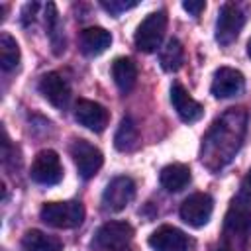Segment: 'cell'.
Segmentation results:
<instances>
[{"label":"cell","instance_id":"9c48e42d","mask_svg":"<svg viewBox=\"0 0 251 251\" xmlns=\"http://www.w3.org/2000/svg\"><path fill=\"white\" fill-rule=\"evenodd\" d=\"M75 120L80 126H84L86 129H90L94 133H100V131L106 129L110 116H108V110L102 104H98L94 100L78 98L76 104H75Z\"/></svg>","mask_w":251,"mask_h":251},{"label":"cell","instance_id":"4316f807","mask_svg":"<svg viewBox=\"0 0 251 251\" xmlns=\"http://www.w3.org/2000/svg\"><path fill=\"white\" fill-rule=\"evenodd\" d=\"M218 251H231L229 247H226V245H222V247H218Z\"/></svg>","mask_w":251,"mask_h":251},{"label":"cell","instance_id":"4fadbf2b","mask_svg":"<svg viewBox=\"0 0 251 251\" xmlns=\"http://www.w3.org/2000/svg\"><path fill=\"white\" fill-rule=\"evenodd\" d=\"M171 102H173V106H175L178 118H180L182 122H186V124L200 120L202 114H204L202 104L196 102V100L186 92V88H184L180 82H173V86H171Z\"/></svg>","mask_w":251,"mask_h":251},{"label":"cell","instance_id":"8992f818","mask_svg":"<svg viewBox=\"0 0 251 251\" xmlns=\"http://www.w3.org/2000/svg\"><path fill=\"white\" fill-rule=\"evenodd\" d=\"M71 157H73V161H75V165L78 169V175L82 178H86V180L92 178L100 171V167L104 163L102 151L98 147H94L90 141H86V139H75L71 143Z\"/></svg>","mask_w":251,"mask_h":251},{"label":"cell","instance_id":"83f0119b","mask_svg":"<svg viewBox=\"0 0 251 251\" xmlns=\"http://www.w3.org/2000/svg\"><path fill=\"white\" fill-rule=\"evenodd\" d=\"M247 53H249V57H251V39H249V43H247Z\"/></svg>","mask_w":251,"mask_h":251},{"label":"cell","instance_id":"484cf974","mask_svg":"<svg viewBox=\"0 0 251 251\" xmlns=\"http://www.w3.org/2000/svg\"><path fill=\"white\" fill-rule=\"evenodd\" d=\"M241 194H243L245 200L251 202V171L245 175V178H243V182H241Z\"/></svg>","mask_w":251,"mask_h":251},{"label":"cell","instance_id":"30bf717a","mask_svg":"<svg viewBox=\"0 0 251 251\" xmlns=\"http://www.w3.org/2000/svg\"><path fill=\"white\" fill-rule=\"evenodd\" d=\"M245 88V78H243V73L237 71V69H231V67H220L216 73H214V78H212V94L216 98H233L237 94H241Z\"/></svg>","mask_w":251,"mask_h":251},{"label":"cell","instance_id":"5b68a950","mask_svg":"<svg viewBox=\"0 0 251 251\" xmlns=\"http://www.w3.org/2000/svg\"><path fill=\"white\" fill-rule=\"evenodd\" d=\"M243 24H245V16L239 10V6H235L233 2L222 4L216 22V41L220 45H231L237 39Z\"/></svg>","mask_w":251,"mask_h":251},{"label":"cell","instance_id":"d6986e66","mask_svg":"<svg viewBox=\"0 0 251 251\" xmlns=\"http://www.w3.org/2000/svg\"><path fill=\"white\" fill-rule=\"evenodd\" d=\"M159 63L163 67V71L167 73H175L182 67L184 63V49L182 43L176 37H171L159 51Z\"/></svg>","mask_w":251,"mask_h":251},{"label":"cell","instance_id":"44dd1931","mask_svg":"<svg viewBox=\"0 0 251 251\" xmlns=\"http://www.w3.org/2000/svg\"><path fill=\"white\" fill-rule=\"evenodd\" d=\"M20 65V45L10 33L0 35V67L2 71L10 73Z\"/></svg>","mask_w":251,"mask_h":251},{"label":"cell","instance_id":"ac0fdd59","mask_svg":"<svg viewBox=\"0 0 251 251\" xmlns=\"http://www.w3.org/2000/svg\"><path fill=\"white\" fill-rule=\"evenodd\" d=\"M114 145L118 151H133L137 145H139V127L135 124V120L131 116H126L120 126H118V131L114 135Z\"/></svg>","mask_w":251,"mask_h":251},{"label":"cell","instance_id":"ba28073f","mask_svg":"<svg viewBox=\"0 0 251 251\" xmlns=\"http://www.w3.org/2000/svg\"><path fill=\"white\" fill-rule=\"evenodd\" d=\"M135 196V182L129 176H114L102 194V204L110 212H122Z\"/></svg>","mask_w":251,"mask_h":251},{"label":"cell","instance_id":"5bb4252c","mask_svg":"<svg viewBox=\"0 0 251 251\" xmlns=\"http://www.w3.org/2000/svg\"><path fill=\"white\" fill-rule=\"evenodd\" d=\"M80 51L88 57H96L100 53H104L110 43H112V35L108 29L104 27H98V25H92V27H86L80 31Z\"/></svg>","mask_w":251,"mask_h":251},{"label":"cell","instance_id":"7a4b0ae2","mask_svg":"<svg viewBox=\"0 0 251 251\" xmlns=\"http://www.w3.org/2000/svg\"><path fill=\"white\" fill-rule=\"evenodd\" d=\"M167 31V14L163 10L149 14L135 31V47L143 53H153L161 47V41Z\"/></svg>","mask_w":251,"mask_h":251},{"label":"cell","instance_id":"603a6c76","mask_svg":"<svg viewBox=\"0 0 251 251\" xmlns=\"http://www.w3.org/2000/svg\"><path fill=\"white\" fill-rule=\"evenodd\" d=\"M100 4H102V8L108 10L112 16H120L122 12H126V10L137 6V2H120V0H110V2L104 0V2H100Z\"/></svg>","mask_w":251,"mask_h":251},{"label":"cell","instance_id":"7402d4cb","mask_svg":"<svg viewBox=\"0 0 251 251\" xmlns=\"http://www.w3.org/2000/svg\"><path fill=\"white\" fill-rule=\"evenodd\" d=\"M227 227L239 233H251V214L243 212L241 208L231 210V214L227 216Z\"/></svg>","mask_w":251,"mask_h":251},{"label":"cell","instance_id":"e0dca14e","mask_svg":"<svg viewBox=\"0 0 251 251\" xmlns=\"http://www.w3.org/2000/svg\"><path fill=\"white\" fill-rule=\"evenodd\" d=\"M22 251H63V243L41 229H29L22 237Z\"/></svg>","mask_w":251,"mask_h":251},{"label":"cell","instance_id":"6da1fadb","mask_svg":"<svg viewBox=\"0 0 251 251\" xmlns=\"http://www.w3.org/2000/svg\"><path fill=\"white\" fill-rule=\"evenodd\" d=\"M39 218L57 229H71L82 224L84 220V206L76 200L67 202H45L39 210Z\"/></svg>","mask_w":251,"mask_h":251},{"label":"cell","instance_id":"52a82bcc","mask_svg":"<svg viewBox=\"0 0 251 251\" xmlns=\"http://www.w3.org/2000/svg\"><path fill=\"white\" fill-rule=\"evenodd\" d=\"M214 200L206 192H194L180 204V220L190 227H202L210 222Z\"/></svg>","mask_w":251,"mask_h":251},{"label":"cell","instance_id":"d4e9b609","mask_svg":"<svg viewBox=\"0 0 251 251\" xmlns=\"http://www.w3.org/2000/svg\"><path fill=\"white\" fill-rule=\"evenodd\" d=\"M37 8H39V4H37V2L25 4V6H24V10H22V16H24V18H22V22H24V24H27V22H29V18L33 20V16H35Z\"/></svg>","mask_w":251,"mask_h":251},{"label":"cell","instance_id":"ffe728a7","mask_svg":"<svg viewBox=\"0 0 251 251\" xmlns=\"http://www.w3.org/2000/svg\"><path fill=\"white\" fill-rule=\"evenodd\" d=\"M45 24H47V33H49L53 51H55V55H61L65 51V37H63L61 18H59V12L53 2H49L45 6Z\"/></svg>","mask_w":251,"mask_h":251},{"label":"cell","instance_id":"2e32d148","mask_svg":"<svg viewBox=\"0 0 251 251\" xmlns=\"http://www.w3.org/2000/svg\"><path fill=\"white\" fill-rule=\"evenodd\" d=\"M112 78L116 86L126 94L129 92L137 82V67L129 57H118L112 63Z\"/></svg>","mask_w":251,"mask_h":251},{"label":"cell","instance_id":"3957f363","mask_svg":"<svg viewBox=\"0 0 251 251\" xmlns=\"http://www.w3.org/2000/svg\"><path fill=\"white\" fill-rule=\"evenodd\" d=\"M133 239V227L127 222H106L98 227L94 241L106 251H126Z\"/></svg>","mask_w":251,"mask_h":251},{"label":"cell","instance_id":"277c9868","mask_svg":"<svg viewBox=\"0 0 251 251\" xmlns=\"http://www.w3.org/2000/svg\"><path fill=\"white\" fill-rule=\"evenodd\" d=\"M29 176L33 182L43 184V186H53L57 182H61L63 178V167H61V159L53 149H43L35 155L31 169H29Z\"/></svg>","mask_w":251,"mask_h":251},{"label":"cell","instance_id":"7c38bea8","mask_svg":"<svg viewBox=\"0 0 251 251\" xmlns=\"http://www.w3.org/2000/svg\"><path fill=\"white\" fill-rule=\"evenodd\" d=\"M190 239L175 226H161L149 235V247L153 251H186Z\"/></svg>","mask_w":251,"mask_h":251},{"label":"cell","instance_id":"cb8c5ba5","mask_svg":"<svg viewBox=\"0 0 251 251\" xmlns=\"http://www.w3.org/2000/svg\"><path fill=\"white\" fill-rule=\"evenodd\" d=\"M182 8L190 14V16H200L206 8V2L204 0H188V2H182Z\"/></svg>","mask_w":251,"mask_h":251},{"label":"cell","instance_id":"9a60e30c","mask_svg":"<svg viewBox=\"0 0 251 251\" xmlns=\"http://www.w3.org/2000/svg\"><path fill=\"white\" fill-rule=\"evenodd\" d=\"M159 182L167 192H180L190 182V169L182 163H171L161 169Z\"/></svg>","mask_w":251,"mask_h":251},{"label":"cell","instance_id":"8fae6325","mask_svg":"<svg viewBox=\"0 0 251 251\" xmlns=\"http://www.w3.org/2000/svg\"><path fill=\"white\" fill-rule=\"evenodd\" d=\"M39 92L41 96L53 104L59 110H65L69 106L71 100V86L67 82V78L59 73H47L41 80H39Z\"/></svg>","mask_w":251,"mask_h":251}]
</instances>
